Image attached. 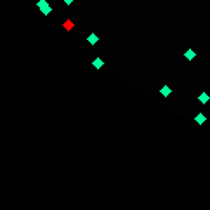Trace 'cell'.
I'll use <instances>...</instances> for the list:
<instances>
[{
	"label": "cell",
	"instance_id": "cell-6",
	"mask_svg": "<svg viewBox=\"0 0 210 210\" xmlns=\"http://www.w3.org/2000/svg\"><path fill=\"white\" fill-rule=\"evenodd\" d=\"M94 66H96L97 70H101V68L104 66V61H102L101 57H96V59H94Z\"/></svg>",
	"mask_w": 210,
	"mask_h": 210
},
{
	"label": "cell",
	"instance_id": "cell-7",
	"mask_svg": "<svg viewBox=\"0 0 210 210\" xmlns=\"http://www.w3.org/2000/svg\"><path fill=\"white\" fill-rule=\"evenodd\" d=\"M205 120H207V116H205L203 113H198V115H196V118H195V122H196V123H205Z\"/></svg>",
	"mask_w": 210,
	"mask_h": 210
},
{
	"label": "cell",
	"instance_id": "cell-2",
	"mask_svg": "<svg viewBox=\"0 0 210 210\" xmlns=\"http://www.w3.org/2000/svg\"><path fill=\"white\" fill-rule=\"evenodd\" d=\"M87 42L90 45H96L97 42H99V35H96V33H90V35H87Z\"/></svg>",
	"mask_w": 210,
	"mask_h": 210
},
{
	"label": "cell",
	"instance_id": "cell-8",
	"mask_svg": "<svg viewBox=\"0 0 210 210\" xmlns=\"http://www.w3.org/2000/svg\"><path fill=\"white\" fill-rule=\"evenodd\" d=\"M62 2H64V4H66V5H71V4H73V2H75V0H62Z\"/></svg>",
	"mask_w": 210,
	"mask_h": 210
},
{
	"label": "cell",
	"instance_id": "cell-3",
	"mask_svg": "<svg viewBox=\"0 0 210 210\" xmlns=\"http://www.w3.org/2000/svg\"><path fill=\"white\" fill-rule=\"evenodd\" d=\"M195 56H196V52H195L193 49H187V51L184 52V57H186L187 61H193V59H195Z\"/></svg>",
	"mask_w": 210,
	"mask_h": 210
},
{
	"label": "cell",
	"instance_id": "cell-5",
	"mask_svg": "<svg viewBox=\"0 0 210 210\" xmlns=\"http://www.w3.org/2000/svg\"><path fill=\"white\" fill-rule=\"evenodd\" d=\"M208 99H210V96H208L207 92H201V94H200V97H198V101H200L201 104H207V102H208Z\"/></svg>",
	"mask_w": 210,
	"mask_h": 210
},
{
	"label": "cell",
	"instance_id": "cell-1",
	"mask_svg": "<svg viewBox=\"0 0 210 210\" xmlns=\"http://www.w3.org/2000/svg\"><path fill=\"white\" fill-rule=\"evenodd\" d=\"M38 7H40V11L44 12V14H51V11H52L47 0H38Z\"/></svg>",
	"mask_w": 210,
	"mask_h": 210
},
{
	"label": "cell",
	"instance_id": "cell-4",
	"mask_svg": "<svg viewBox=\"0 0 210 210\" xmlns=\"http://www.w3.org/2000/svg\"><path fill=\"white\" fill-rule=\"evenodd\" d=\"M170 92H172V90H170V87H169V85H163V87H161V90H160V94H161L163 97H169V96H170Z\"/></svg>",
	"mask_w": 210,
	"mask_h": 210
}]
</instances>
